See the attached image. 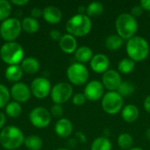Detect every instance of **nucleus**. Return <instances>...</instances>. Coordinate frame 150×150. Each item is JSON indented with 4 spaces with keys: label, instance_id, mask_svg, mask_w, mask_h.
<instances>
[{
    "label": "nucleus",
    "instance_id": "f257e3e1",
    "mask_svg": "<svg viewBox=\"0 0 150 150\" xmlns=\"http://www.w3.org/2000/svg\"><path fill=\"white\" fill-rule=\"evenodd\" d=\"M126 51L128 58L135 62H142L149 56L150 47L148 40L141 36H134L127 40Z\"/></svg>",
    "mask_w": 150,
    "mask_h": 150
},
{
    "label": "nucleus",
    "instance_id": "f03ea898",
    "mask_svg": "<svg viewBox=\"0 0 150 150\" xmlns=\"http://www.w3.org/2000/svg\"><path fill=\"white\" fill-rule=\"evenodd\" d=\"M23 132L16 126L4 127L0 132V144L6 150L18 149L24 144Z\"/></svg>",
    "mask_w": 150,
    "mask_h": 150
},
{
    "label": "nucleus",
    "instance_id": "7ed1b4c3",
    "mask_svg": "<svg viewBox=\"0 0 150 150\" xmlns=\"http://www.w3.org/2000/svg\"><path fill=\"white\" fill-rule=\"evenodd\" d=\"M117 34L123 40H130L134 37L138 31V22L134 17L128 12L120 14L115 21Z\"/></svg>",
    "mask_w": 150,
    "mask_h": 150
},
{
    "label": "nucleus",
    "instance_id": "20e7f679",
    "mask_svg": "<svg viewBox=\"0 0 150 150\" xmlns=\"http://www.w3.org/2000/svg\"><path fill=\"white\" fill-rule=\"evenodd\" d=\"M92 23L86 14H76L72 16L66 24L68 33L74 37H84L91 30Z\"/></svg>",
    "mask_w": 150,
    "mask_h": 150
},
{
    "label": "nucleus",
    "instance_id": "39448f33",
    "mask_svg": "<svg viewBox=\"0 0 150 150\" xmlns=\"http://www.w3.org/2000/svg\"><path fill=\"white\" fill-rule=\"evenodd\" d=\"M25 51L23 47L18 42H5L0 48V57L2 61L11 65H19L24 60Z\"/></svg>",
    "mask_w": 150,
    "mask_h": 150
},
{
    "label": "nucleus",
    "instance_id": "423d86ee",
    "mask_svg": "<svg viewBox=\"0 0 150 150\" xmlns=\"http://www.w3.org/2000/svg\"><path fill=\"white\" fill-rule=\"evenodd\" d=\"M123 98L117 91H108L105 93L101 99V105L105 112L109 115H115L123 109Z\"/></svg>",
    "mask_w": 150,
    "mask_h": 150
},
{
    "label": "nucleus",
    "instance_id": "0eeeda50",
    "mask_svg": "<svg viewBox=\"0 0 150 150\" xmlns=\"http://www.w3.org/2000/svg\"><path fill=\"white\" fill-rule=\"evenodd\" d=\"M22 31L21 22L16 18H9L0 25V35L6 42H13Z\"/></svg>",
    "mask_w": 150,
    "mask_h": 150
},
{
    "label": "nucleus",
    "instance_id": "6e6552de",
    "mask_svg": "<svg viewBox=\"0 0 150 150\" xmlns=\"http://www.w3.org/2000/svg\"><path fill=\"white\" fill-rule=\"evenodd\" d=\"M67 77L70 83L81 86L87 83L89 79V70L84 64L75 62L69 66L67 69Z\"/></svg>",
    "mask_w": 150,
    "mask_h": 150
},
{
    "label": "nucleus",
    "instance_id": "1a4fd4ad",
    "mask_svg": "<svg viewBox=\"0 0 150 150\" xmlns=\"http://www.w3.org/2000/svg\"><path fill=\"white\" fill-rule=\"evenodd\" d=\"M73 95V88L71 84L66 82H60L52 87L50 96L54 104L62 105L69 101Z\"/></svg>",
    "mask_w": 150,
    "mask_h": 150
},
{
    "label": "nucleus",
    "instance_id": "9d476101",
    "mask_svg": "<svg viewBox=\"0 0 150 150\" xmlns=\"http://www.w3.org/2000/svg\"><path fill=\"white\" fill-rule=\"evenodd\" d=\"M29 120L33 127L37 128H46L51 122V114L47 109L39 106L30 112Z\"/></svg>",
    "mask_w": 150,
    "mask_h": 150
},
{
    "label": "nucleus",
    "instance_id": "9b49d317",
    "mask_svg": "<svg viewBox=\"0 0 150 150\" xmlns=\"http://www.w3.org/2000/svg\"><path fill=\"white\" fill-rule=\"evenodd\" d=\"M30 90L32 95L36 98L44 99L51 92V83L46 77H36L32 81Z\"/></svg>",
    "mask_w": 150,
    "mask_h": 150
},
{
    "label": "nucleus",
    "instance_id": "f8f14e48",
    "mask_svg": "<svg viewBox=\"0 0 150 150\" xmlns=\"http://www.w3.org/2000/svg\"><path fill=\"white\" fill-rule=\"evenodd\" d=\"M83 94L87 100L96 102L102 99L105 95V88L100 81L92 80L85 85Z\"/></svg>",
    "mask_w": 150,
    "mask_h": 150
},
{
    "label": "nucleus",
    "instance_id": "ddd939ff",
    "mask_svg": "<svg viewBox=\"0 0 150 150\" xmlns=\"http://www.w3.org/2000/svg\"><path fill=\"white\" fill-rule=\"evenodd\" d=\"M101 83L104 88L109 91H117L122 83L121 76L119 71L114 69H108L103 74Z\"/></svg>",
    "mask_w": 150,
    "mask_h": 150
},
{
    "label": "nucleus",
    "instance_id": "4468645a",
    "mask_svg": "<svg viewBox=\"0 0 150 150\" xmlns=\"http://www.w3.org/2000/svg\"><path fill=\"white\" fill-rule=\"evenodd\" d=\"M10 95L14 101L20 104L28 101L31 98L32 93L30 87L27 86V84L22 82H18L11 86L10 90Z\"/></svg>",
    "mask_w": 150,
    "mask_h": 150
},
{
    "label": "nucleus",
    "instance_id": "2eb2a0df",
    "mask_svg": "<svg viewBox=\"0 0 150 150\" xmlns=\"http://www.w3.org/2000/svg\"><path fill=\"white\" fill-rule=\"evenodd\" d=\"M90 66L94 72L98 74H104L109 69L110 60L105 54H96L91 60Z\"/></svg>",
    "mask_w": 150,
    "mask_h": 150
},
{
    "label": "nucleus",
    "instance_id": "dca6fc26",
    "mask_svg": "<svg viewBox=\"0 0 150 150\" xmlns=\"http://www.w3.org/2000/svg\"><path fill=\"white\" fill-rule=\"evenodd\" d=\"M42 17L47 23L55 25L62 20V13L55 5H48L42 10Z\"/></svg>",
    "mask_w": 150,
    "mask_h": 150
},
{
    "label": "nucleus",
    "instance_id": "f3484780",
    "mask_svg": "<svg viewBox=\"0 0 150 150\" xmlns=\"http://www.w3.org/2000/svg\"><path fill=\"white\" fill-rule=\"evenodd\" d=\"M54 132L59 137L67 138L70 136L73 132V124L69 119L61 118L55 123Z\"/></svg>",
    "mask_w": 150,
    "mask_h": 150
},
{
    "label": "nucleus",
    "instance_id": "a211bd4d",
    "mask_svg": "<svg viewBox=\"0 0 150 150\" xmlns=\"http://www.w3.org/2000/svg\"><path fill=\"white\" fill-rule=\"evenodd\" d=\"M59 47L65 54L75 53L77 49V41L76 37L68 33L63 34L59 41Z\"/></svg>",
    "mask_w": 150,
    "mask_h": 150
},
{
    "label": "nucleus",
    "instance_id": "6ab92c4d",
    "mask_svg": "<svg viewBox=\"0 0 150 150\" xmlns=\"http://www.w3.org/2000/svg\"><path fill=\"white\" fill-rule=\"evenodd\" d=\"M140 115V111L138 107L133 104L127 105L121 110V117L123 120L127 123L135 122Z\"/></svg>",
    "mask_w": 150,
    "mask_h": 150
},
{
    "label": "nucleus",
    "instance_id": "aec40b11",
    "mask_svg": "<svg viewBox=\"0 0 150 150\" xmlns=\"http://www.w3.org/2000/svg\"><path fill=\"white\" fill-rule=\"evenodd\" d=\"M20 67L24 73H26L29 75H33L39 71L40 62L34 57H26L21 62Z\"/></svg>",
    "mask_w": 150,
    "mask_h": 150
},
{
    "label": "nucleus",
    "instance_id": "412c9836",
    "mask_svg": "<svg viewBox=\"0 0 150 150\" xmlns=\"http://www.w3.org/2000/svg\"><path fill=\"white\" fill-rule=\"evenodd\" d=\"M23 70L20 65H11L8 66L5 69L4 76L5 78L11 83H18L23 76Z\"/></svg>",
    "mask_w": 150,
    "mask_h": 150
},
{
    "label": "nucleus",
    "instance_id": "4be33fe9",
    "mask_svg": "<svg viewBox=\"0 0 150 150\" xmlns=\"http://www.w3.org/2000/svg\"><path fill=\"white\" fill-rule=\"evenodd\" d=\"M93 51L90 47L87 46H82L80 47H77V49L75 52V58L77 61V62L84 64L88 62H91V60L93 57Z\"/></svg>",
    "mask_w": 150,
    "mask_h": 150
},
{
    "label": "nucleus",
    "instance_id": "5701e85b",
    "mask_svg": "<svg viewBox=\"0 0 150 150\" xmlns=\"http://www.w3.org/2000/svg\"><path fill=\"white\" fill-rule=\"evenodd\" d=\"M21 26H22V30H24L25 33L30 34L35 33L40 28L38 20L32 17L24 18L23 20L21 21Z\"/></svg>",
    "mask_w": 150,
    "mask_h": 150
},
{
    "label": "nucleus",
    "instance_id": "b1692460",
    "mask_svg": "<svg viewBox=\"0 0 150 150\" xmlns=\"http://www.w3.org/2000/svg\"><path fill=\"white\" fill-rule=\"evenodd\" d=\"M112 148L111 141L105 136L96 138L91 145V150H112Z\"/></svg>",
    "mask_w": 150,
    "mask_h": 150
},
{
    "label": "nucleus",
    "instance_id": "393cba45",
    "mask_svg": "<svg viewBox=\"0 0 150 150\" xmlns=\"http://www.w3.org/2000/svg\"><path fill=\"white\" fill-rule=\"evenodd\" d=\"M104 12V5L99 2H91L86 7V15L91 18H98Z\"/></svg>",
    "mask_w": 150,
    "mask_h": 150
},
{
    "label": "nucleus",
    "instance_id": "a878e982",
    "mask_svg": "<svg viewBox=\"0 0 150 150\" xmlns=\"http://www.w3.org/2000/svg\"><path fill=\"white\" fill-rule=\"evenodd\" d=\"M105 47L111 51L119 50L123 45V39L120 38L118 34H111L105 40Z\"/></svg>",
    "mask_w": 150,
    "mask_h": 150
},
{
    "label": "nucleus",
    "instance_id": "bb28decb",
    "mask_svg": "<svg viewBox=\"0 0 150 150\" xmlns=\"http://www.w3.org/2000/svg\"><path fill=\"white\" fill-rule=\"evenodd\" d=\"M24 145L29 150H40L43 146L42 139L37 135H29L25 138Z\"/></svg>",
    "mask_w": 150,
    "mask_h": 150
},
{
    "label": "nucleus",
    "instance_id": "cd10ccee",
    "mask_svg": "<svg viewBox=\"0 0 150 150\" xmlns=\"http://www.w3.org/2000/svg\"><path fill=\"white\" fill-rule=\"evenodd\" d=\"M135 65L136 62L131 60L130 58H124L120 61L118 64V70L120 74L121 73V74L127 75L134 71V69H135Z\"/></svg>",
    "mask_w": 150,
    "mask_h": 150
},
{
    "label": "nucleus",
    "instance_id": "c85d7f7f",
    "mask_svg": "<svg viewBox=\"0 0 150 150\" xmlns=\"http://www.w3.org/2000/svg\"><path fill=\"white\" fill-rule=\"evenodd\" d=\"M117 142L121 149L129 150L131 148H133L134 138L128 133H122L119 135Z\"/></svg>",
    "mask_w": 150,
    "mask_h": 150
},
{
    "label": "nucleus",
    "instance_id": "c756f323",
    "mask_svg": "<svg viewBox=\"0 0 150 150\" xmlns=\"http://www.w3.org/2000/svg\"><path fill=\"white\" fill-rule=\"evenodd\" d=\"M135 91V85L133 82L131 81H122L121 84L120 85L117 92L122 97H129L131 96Z\"/></svg>",
    "mask_w": 150,
    "mask_h": 150
},
{
    "label": "nucleus",
    "instance_id": "7c9ffc66",
    "mask_svg": "<svg viewBox=\"0 0 150 150\" xmlns=\"http://www.w3.org/2000/svg\"><path fill=\"white\" fill-rule=\"evenodd\" d=\"M5 112L10 118H18L22 112L21 105L16 101L9 102L5 106Z\"/></svg>",
    "mask_w": 150,
    "mask_h": 150
},
{
    "label": "nucleus",
    "instance_id": "2f4dec72",
    "mask_svg": "<svg viewBox=\"0 0 150 150\" xmlns=\"http://www.w3.org/2000/svg\"><path fill=\"white\" fill-rule=\"evenodd\" d=\"M11 12V4L7 0H0V21L9 18Z\"/></svg>",
    "mask_w": 150,
    "mask_h": 150
},
{
    "label": "nucleus",
    "instance_id": "473e14b6",
    "mask_svg": "<svg viewBox=\"0 0 150 150\" xmlns=\"http://www.w3.org/2000/svg\"><path fill=\"white\" fill-rule=\"evenodd\" d=\"M10 98H11V95H10L9 89L5 85L0 83V109L7 105V104L9 103Z\"/></svg>",
    "mask_w": 150,
    "mask_h": 150
},
{
    "label": "nucleus",
    "instance_id": "72a5a7b5",
    "mask_svg": "<svg viewBox=\"0 0 150 150\" xmlns=\"http://www.w3.org/2000/svg\"><path fill=\"white\" fill-rule=\"evenodd\" d=\"M86 98L83 93H76L72 97V103L76 106H81L85 104Z\"/></svg>",
    "mask_w": 150,
    "mask_h": 150
},
{
    "label": "nucleus",
    "instance_id": "f704fd0d",
    "mask_svg": "<svg viewBox=\"0 0 150 150\" xmlns=\"http://www.w3.org/2000/svg\"><path fill=\"white\" fill-rule=\"evenodd\" d=\"M50 114H51V116H53L54 118L61 119V117L63 114V107L62 106V105L54 104L50 109Z\"/></svg>",
    "mask_w": 150,
    "mask_h": 150
},
{
    "label": "nucleus",
    "instance_id": "c9c22d12",
    "mask_svg": "<svg viewBox=\"0 0 150 150\" xmlns=\"http://www.w3.org/2000/svg\"><path fill=\"white\" fill-rule=\"evenodd\" d=\"M142 12H143V9L142 8V6H141L140 4L134 5V6L132 7L131 11H130V14H131L133 17H134L135 18H138V17H140V16H142Z\"/></svg>",
    "mask_w": 150,
    "mask_h": 150
},
{
    "label": "nucleus",
    "instance_id": "e433bc0d",
    "mask_svg": "<svg viewBox=\"0 0 150 150\" xmlns=\"http://www.w3.org/2000/svg\"><path fill=\"white\" fill-rule=\"evenodd\" d=\"M49 36H50V38L53 40H54V41H60V40H61V38H62V33H61V32L60 31H58V30H52L50 33H49Z\"/></svg>",
    "mask_w": 150,
    "mask_h": 150
},
{
    "label": "nucleus",
    "instance_id": "4c0bfd02",
    "mask_svg": "<svg viewBox=\"0 0 150 150\" xmlns=\"http://www.w3.org/2000/svg\"><path fill=\"white\" fill-rule=\"evenodd\" d=\"M42 16V10L39 7H33L31 10V17L37 19L38 18Z\"/></svg>",
    "mask_w": 150,
    "mask_h": 150
},
{
    "label": "nucleus",
    "instance_id": "58836bf2",
    "mask_svg": "<svg viewBox=\"0 0 150 150\" xmlns=\"http://www.w3.org/2000/svg\"><path fill=\"white\" fill-rule=\"evenodd\" d=\"M140 5L143 9V11H150V0H142L140 2Z\"/></svg>",
    "mask_w": 150,
    "mask_h": 150
},
{
    "label": "nucleus",
    "instance_id": "ea45409f",
    "mask_svg": "<svg viewBox=\"0 0 150 150\" xmlns=\"http://www.w3.org/2000/svg\"><path fill=\"white\" fill-rule=\"evenodd\" d=\"M76 141H78V142H83V143H84V142H86V136H85V134H83V133H82V132H77L76 134Z\"/></svg>",
    "mask_w": 150,
    "mask_h": 150
},
{
    "label": "nucleus",
    "instance_id": "a19ab883",
    "mask_svg": "<svg viewBox=\"0 0 150 150\" xmlns=\"http://www.w3.org/2000/svg\"><path fill=\"white\" fill-rule=\"evenodd\" d=\"M143 106H144L145 111H146L147 112L150 113V95H149V96L144 99Z\"/></svg>",
    "mask_w": 150,
    "mask_h": 150
},
{
    "label": "nucleus",
    "instance_id": "79ce46f5",
    "mask_svg": "<svg viewBox=\"0 0 150 150\" xmlns=\"http://www.w3.org/2000/svg\"><path fill=\"white\" fill-rule=\"evenodd\" d=\"M29 3L28 0H11V4H14V5H18V6H23Z\"/></svg>",
    "mask_w": 150,
    "mask_h": 150
},
{
    "label": "nucleus",
    "instance_id": "37998d69",
    "mask_svg": "<svg viewBox=\"0 0 150 150\" xmlns=\"http://www.w3.org/2000/svg\"><path fill=\"white\" fill-rule=\"evenodd\" d=\"M6 123V117L4 112H0V129H3L4 127V125Z\"/></svg>",
    "mask_w": 150,
    "mask_h": 150
},
{
    "label": "nucleus",
    "instance_id": "c03bdc74",
    "mask_svg": "<svg viewBox=\"0 0 150 150\" xmlns=\"http://www.w3.org/2000/svg\"><path fill=\"white\" fill-rule=\"evenodd\" d=\"M78 14H85L86 13V7H84L83 5H80L78 7Z\"/></svg>",
    "mask_w": 150,
    "mask_h": 150
},
{
    "label": "nucleus",
    "instance_id": "a18cd8bd",
    "mask_svg": "<svg viewBox=\"0 0 150 150\" xmlns=\"http://www.w3.org/2000/svg\"><path fill=\"white\" fill-rule=\"evenodd\" d=\"M145 136H146V138L150 142V128L147 129V131L145 132Z\"/></svg>",
    "mask_w": 150,
    "mask_h": 150
},
{
    "label": "nucleus",
    "instance_id": "49530a36",
    "mask_svg": "<svg viewBox=\"0 0 150 150\" xmlns=\"http://www.w3.org/2000/svg\"><path fill=\"white\" fill-rule=\"evenodd\" d=\"M129 150H144L142 149V148H140V147H133V148H131Z\"/></svg>",
    "mask_w": 150,
    "mask_h": 150
},
{
    "label": "nucleus",
    "instance_id": "de8ad7c7",
    "mask_svg": "<svg viewBox=\"0 0 150 150\" xmlns=\"http://www.w3.org/2000/svg\"><path fill=\"white\" fill-rule=\"evenodd\" d=\"M56 150H69V149H56Z\"/></svg>",
    "mask_w": 150,
    "mask_h": 150
}]
</instances>
